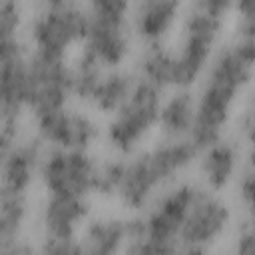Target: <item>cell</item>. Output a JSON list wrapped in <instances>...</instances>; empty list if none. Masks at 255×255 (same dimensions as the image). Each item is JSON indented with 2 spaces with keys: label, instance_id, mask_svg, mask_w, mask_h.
<instances>
[{
  "label": "cell",
  "instance_id": "7",
  "mask_svg": "<svg viewBox=\"0 0 255 255\" xmlns=\"http://www.w3.org/2000/svg\"><path fill=\"white\" fill-rule=\"evenodd\" d=\"M72 96V66L66 58L42 52L30 54L26 80V108L34 118L66 108Z\"/></svg>",
  "mask_w": 255,
  "mask_h": 255
},
{
  "label": "cell",
  "instance_id": "9",
  "mask_svg": "<svg viewBox=\"0 0 255 255\" xmlns=\"http://www.w3.org/2000/svg\"><path fill=\"white\" fill-rule=\"evenodd\" d=\"M34 120L40 141L50 143L54 149L88 151L98 139V126L84 112L62 108L36 116Z\"/></svg>",
  "mask_w": 255,
  "mask_h": 255
},
{
  "label": "cell",
  "instance_id": "31",
  "mask_svg": "<svg viewBox=\"0 0 255 255\" xmlns=\"http://www.w3.org/2000/svg\"><path fill=\"white\" fill-rule=\"evenodd\" d=\"M2 255H42V251H38L30 243L14 241V243H8V245H2Z\"/></svg>",
  "mask_w": 255,
  "mask_h": 255
},
{
  "label": "cell",
  "instance_id": "6",
  "mask_svg": "<svg viewBox=\"0 0 255 255\" xmlns=\"http://www.w3.org/2000/svg\"><path fill=\"white\" fill-rule=\"evenodd\" d=\"M161 90L137 80V86L120 112L114 114L106 128L108 143L120 153H131L145 135L159 124Z\"/></svg>",
  "mask_w": 255,
  "mask_h": 255
},
{
  "label": "cell",
  "instance_id": "13",
  "mask_svg": "<svg viewBox=\"0 0 255 255\" xmlns=\"http://www.w3.org/2000/svg\"><path fill=\"white\" fill-rule=\"evenodd\" d=\"M40 143V139L16 141L10 149L2 151V189L26 195L42 169Z\"/></svg>",
  "mask_w": 255,
  "mask_h": 255
},
{
  "label": "cell",
  "instance_id": "24",
  "mask_svg": "<svg viewBox=\"0 0 255 255\" xmlns=\"http://www.w3.org/2000/svg\"><path fill=\"white\" fill-rule=\"evenodd\" d=\"M22 22V6L14 0L0 2V42L18 38V28Z\"/></svg>",
  "mask_w": 255,
  "mask_h": 255
},
{
  "label": "cell",
  "instance_id": "15",
  "mask_svg": "<svg viewBox=\"0 0 255 255\" xmlns=\"http://www.w3.org/2000/svg\"><path fill=\"white\" fill-rule=\"evenodd\" d=\"M181 4L173 0H145L133 8V28L137 36L149 44H159L173 28Z\"/></svg>",
  "mask_w": 255,
  "mask_h": 255
},
{
  "label": "cell",
  "instance_id": "26",
  "mask_svg": "<svg viewBox=\"0 0 255 255\" xmlns=\"http://www.w3.org/2000/svg\"><path fill=\"white\" fill-rule=\"evenodd\" d=\"M237 14V36L255 40V0H243L233 4Z\"/></svg>",
  "mask_w": 255,
  "mask_h": 255
},
{
  "label": "cell",
  "instance_id": "23",
  "mask_svg": "<svg viewBox=\"0 0 255 255\" xmlns=\"http://www.w3.org/2000/svg\"><path fill=\"white\" fill-rule=\"evenodd\" d=\"M177 243L155 239L143 233L141 219H129V241L124 255H175Z\"/></svg>",
  "mask_w": 255,
  "mask_h": 255
},
{
  "label": "cell",
  "instance_id": "16",
  "mask_svg": "<svg viewBox=\"0 0 255 255\" xmlns=\"http://www.w3.org/2000/svg\"><path fill=\"white\" fill-rule=\"evenodd\" d=\"M129 241V221L118 217H102L92 221L86 231L82 249L84 255H120Z\"/></svg>",
  "mask_w": 255,
  "mask_h": 255
},
{
  "label": "cell",
  "instance_id": "25",
  "mask_svg": "<svg viewBox=\"0 0 255 255\" xmlns=\"http://www.w3.org/2000/svg\"><path fill=\"white\" fill-rule=\"evenodd\" d=\"M124 161H106L98 165V177H96V193L100 195H114L118 193L120 181H122Z\"/></svg>",
  "mask_w": 255,
  "mask_h": 255
},
{
  "label": "cell",
  "instance_id": "19",
  "mask_svg": "<svg viewBox=\"0 0 255 255\" xmlns=\"http://www.w3.org/2000/svg\"><path fill=\"white\" fill-rule=\"evenodd\" d=\"M137 80L139 78H133L129 72H124V70L106 72L102 82L98 84L90 104L96 106L104 114H116L124 108V104L133 94Z\"/></svg>",
  "mask_w": 255,
  "mask_h": 255
},
{
  "label": "cell",
  "instance_id": "29",
  "mask_svg": "<svg viewBox=\"0 0 255 255\" xmlns=\"http://www.w3.org/2000/svg\"><path fill=\"white\" fill-rule=\"evenodd\" d=\"M235 255H255V215L241 225L235 241Z\"/></svg>",
  "mask_w": 255,
  "mask_h": 255
},
{
  "label": "cell",
  "instance_id": "32",
  "mask_svg": "<svg viewBox=\"0 0 255 255\" xmlns=\"http://www.w3.org/2000/svg\"><path fill=\"white\" fill-rule=\"evenodd\" d=\"M175 255H207L203 247H191V245H183V249H177Z\"/></svg>",
  "mask_w": 255,
  "mask_h": 255
},
{
  "label": "cell",
  "instance_id": "4",
  "mask_svg": "<svg viewBox=\"0 0 255 255\" xmlns=\"http://www.w3.org/2000/svg\"><path fill=\"white\" fill-rule=\"evenodd\" d=\"M131 6L124 0H96L88 6V32L84 48L104 68L118 70L129 54L128 14Z\"/></svg>",
  "mask_w": 255,
  "mask_h": 255
},
{
  "label": "cell",
  "instance_id": "3",
  "mask_svg": "<svg viewBox=\"0 0 255 255\" xmlns=\"http://www.w3.org/2000/svg\"><path fill=\"white\" fill-rule=\"evenodd\" d=\"M231 10L229 0H199L187 8L181 46L175 52V88L187 90L207 70L225 16Z\"/></svg>",
  "mask_w": 255,
  "mask_h": 255
},
{
  "label": "cell",
  "instance_id": "22",
  "mask_svg": "<svg viewBox=\"0 0 255 255\" xmlns=\"http://www.w3.org/2000/svg\"><path fill=\"white\" fill-rule=\"evenodd\" d=\"M104 66L98 64L92 56H88L86 52H82L76 60V64L72 66V94L84 102H92L94 92L98 88V84L104 78Z\"/></svg>",
  "mask_w": 255,
  "mask_h": 255
},
{
  "label": "cell",
  "instance_id": "12",
  "mask_svg": "<svg viewBox=\"0 0 255 255\" xmlns=\"http://www.w3.org/2000/svg\"><path fill=\"white\" fill-rule=\"evenodd\" d=\"M197 193H199V187H195L193 183H179L173 189H169L155 203V207L141 219L143 233H147L155 239L177 243L181 225H183Z\"/></svg>",
  "mask_w": 255,
  "mask_h": 255
},
{
  "label": "cell",
  "instance_id": "11",
  "mask_svg": "<svg viewBox=\"0 0 255 255\" xmlns=\"http://www.w3.org/2000/svg\"><path fill=\"white\" fill-rule=\"evenodd\" d=\"M30 54L24 44L14 38L0 42V74H2V98L0 110L2 120L18 122L26 108V80H28Z\"/></svg>",
  "mask_w": 255,
  "mask_h": 255
},
{
  "label": "cell",
  "instance_id": "17",
  "mask_svg": "<svg viewBox=\"0 0 255 255\" xmlns=\"http://www.w3.org/2000/svg\"><path fill=\"white\" fill-rule=\"evenodd\" d=\"M197 98L189 90H177L173 96L163 100L159 112V128L167 139H189L195 124Z\"/></svg>",
  "mask_w": 255,
  "mask_h": 255
},
{
  "label": "cell",
  "instance_id": "28",
  "mask_svg": "<svg viewBox=\"0 0 255 255\" xmlns=\"http://www.w3.org/2000/svg\"><path fill=\"white\" fill-rule=\"evenodd\" d=\"M42 255H84L82 243L74 239H48L42 245Z\"/></svg>",
  "mask_w": 255,
  "mask_h": 255
},
{
  "label": "cell",
  "instance_id": "20",
  "mask_svg": "<svg viewBox=\"0 0 255 255\" xmlns=\"http://www.w3.org/2000/svg\"><path fill=\"white\" fill-rule=\"evenodd\" d=\"M139 80L155 86L157 90L175 86V52L161 44H149L139 60Z\"/></svg>",
  "mask_w": 255,
  "mask_h": 255
},
{
  "label": "cell",
  "instance_id": "27",
  "mask_svg": "<svg viewBox=\"0 0 255 255\" xmlns=\"http://www.w3.org/2000/svg\"><path fill=\"white\" fill-rule=\"evenodd\" d=\"M239 193H241V199H243L245 207L249 209V213L255 215V149H251L249 165L241 175Z\"/></svg>",
  "mask_w": 255,
  "mask_h": 255
},
{
  "label": "cell",
  "instance_id": "8",
  "mask_svg": "<svg viewBox=\"0 0 255 255\" xmlns=\"http://www.w3.org/2000/svg\"><path fill=\"white\" fill-rule=\"evenodd\" d=\"M98 165L88 151L52 149L40 169V179L50 195L88 197L96 193Z\"/></svg>",
  "mask_w": 255,
  "mask_h": 255
},
{
  "label": "cell",
  "instance_id": "1",
  "mask_svg": "<svg viewBox=\"0 0 255 255\" xmlns=\"http://www.w3.org/2000/svg\"><path fill=\"white\" fill-rule=\"evenodd\" d=\"M255 74V40L239 38L217 52L197 96L191 143L201 151L221 139L239 92Z\"/></svg>",
  "mask_w": 255,
  "mask_h": 255
},
{
  "label": "cell",
  "instance_id": "10",
  "mask_svg": "<svg viewBox=\"0 0 255 255\" xmlns=\"http://www.w3.org/2000/svg\"><path fill=\"white\" fill-rule=\"evenodd\" d=\"M229 221H231L229 205L215 193L199 189L181 225L179 241L183 245L205 249L225 233Z\"/></svg>",
  "mask_w": 255,
  "mask_h": 255
},
{
  "label": "cell",
  "instance_id": "18",
  "mask_svg": "<svg viewBox=\"0 0 255 255\" xmlns=\"http://www.w3.org/2000/svg\"><path fill=\"white\" fill-rule=\"evenodd\" d=\"M237 161H239L237 147L227 139H219L209 147H205L199 165H201V175L209 185V189L215 191L225 189L235 175Z\"/></svg>",
  "mask_w": 255,
  "mask_h": 255
},
{
  "label": "cell",
  "instance_id": "14",
  "mask_svg": "<svg viewBox=\"0 0 255 255\" xmlns=\"http://www.w3.org/2000/svg\"><path fill=\"white\" fill-rule=\"evenodd\" d=\"M90 205L86 197L48 195L42 207V227L48 239H74L78 227L86 221Z\"/></svg>",
  "mask_w": 255,
  "mask_h": 255
},
{
  "label": "cell",
  "instance_id": "2",
  "mask_svg": "<svg viewBox=\"0 0 255 255\" xmlns=\"http://www.w3.org/2000/svg\"><path fill=\"white\" fill-rule=\"evenodd\" d=\"M199 149L191 139H165L155 147L124 161L118 197L128 209H143L157 187L185 169Z\"/></svg>",
  "mask_w": 255,
  "mask_h": 255
},
{
  "label": "cell",
  "instance_id": "5",
  "mask_svg": "<svg viewBox=\"0 0 255 255\" xmlns=\"http://www.w3.org/2000/svg\"><path fill=\"white\" fill-rule=\"evenodd\" d=\"M88 8L72 0L44 2L30 24V38L36 52L66 58V54L84 44L88 32Z\"/></svg>",
  "mask_w": 255,
  "mask_h": 255
},
{
  "label": "cell",
  "instance_id": "30",
  "mask_svg": "<svg viewBox=\"0 0 255 255\" xmlns=\"http://www.w3.org/2000/svg\"><path fill=\"white\" fill-rule=\"evenodd\" d=\"M241 131H243L245 139L251 143V147L255 149V94L251 96L249 104L243 110V116H241Z\"/></svg>",
  "mask_w": 255,
  "mask_h": 255
},
{
  "label": "cell",
  "instance_id": "21",
  "mask_svg": "<svg viewBox=\"0 0 255 255\" xmlns=\"http://www.w3.org/2000/svg\"><path fill=\"white\" fill-rule=\"evenodd\" d=\"M26 213H28L26 195L2 189V195H0V241L2 245L18 241L20 229L26 221Z\"/></svg>",
  "mask_w": 255,
  "mask_h": 255
}]
</instances>
